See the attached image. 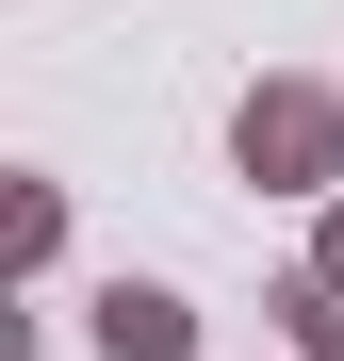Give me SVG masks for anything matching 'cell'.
<instances>
[{
  "label": "cell",
  "mask_w": 344,
  "mask_h": 361,
  "mask_svg": "<svg viewBox=\"0 0 344 361\" xmlns=\"http://www.w3.org/2000/svg\"><path fill=\"white\" fill-rule=\"evenodd\" d=\"M98 329H115V361H164V345H181V312H164V295H115Z\"/></svg>",
  "instance_id": "cell-1"
}]
</instances>
